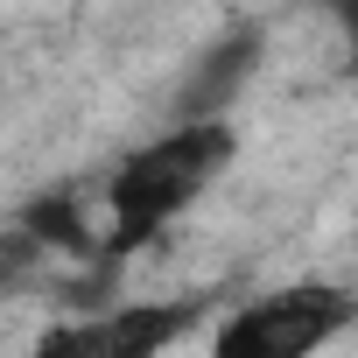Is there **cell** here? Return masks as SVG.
Instances as JSON below:
<instances>
[{"label": "cell", "instance_id": "6da1fadb", "mask_svg": "<svg viewBox=\"0 0 358 358\" xmlns=\"http://www.w3.org/2000/svg\"><path fill=\"white\" fill-rule=\"evenodd\" d=\"M225 155H232V127L225 120H176L162 141H148L141 155H127L120 176L106 183V239L113 246L155 239L225 169Z\"/></svg>", "mask_w": 358, "mask_h": 358}, {"label": "cell", "instance_id": "277c9868", "mask_svg": "<svg viewBox=\"0 0 358 358\" xmlns=\"http://www.w3.org/2000/svg\"><path fill=\"white\" fill-rule=\"evenodd\" d=\"M253 36H232V43H218L190 78H183V92H176V120H225V106H232V92L246 85V71H253Z\"/></svg>", "mask_w": 358, "mask_h": 358}, {"label": "cell", "instance_id": "3957f363", "mask_svg": "<svg viewBox=\"0 0 358 358\" xmlns=\"http://www.w3.org/2000/svg\"><path fill=\"white\" fill-rule=\"evenodd\" d=\"M190 323V302H127L43 330L36 358H162Z\"/></svg>", "mask_w": 358, "mask_h": 358}, {"label": "cell", "instance_id": "7a4b0ae2", "mask_svg": "<svg viewBox=\"0 0 358 358\" xmlns=\"http://www.w3.org/2000/svg\"><path fill=\"white\" fill-rule=\"evenodd\" d=\"M351 295L344 288H323V281H302V288H274V295H253L246 309H232L211 337V358H309L323 351L344 323H351Z\"/></svg>", "mask_w": 358, "mask_h": 358}, {"label": "cell", "instance_id": "5b68a950", "mask_svg": "<svg viewBox=\"0 0 358 358\" xmlns=\"http://www.w3.org/2000/svg\"><path fill=\"white\" fill-rule=\"evenodd\" d=\"M323 8H330V15H337V22H344V36H351V43H358V0H323Z\"/></svg>", "mask_w": 358, "mask_h": 358}]
</instances>
